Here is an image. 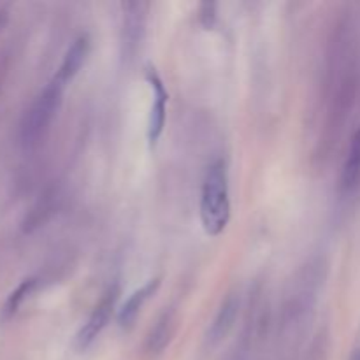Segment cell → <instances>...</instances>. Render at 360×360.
Instances as JSON below:
<instances>
[{
	"mask_svg": "<svg viewBox=\"0 0 360 360\" xmlns=\"http://www.w3.org/2000/svg\"><path fill=\"white\" fill-rule=\"evenodd\" d=\"M65 86L67 83H63L60 77L55 76L49 81L48 86L42 90V94L35 98L30 109L25 112L20 129L21 144L25 148L35 146L44 137V134L48 132L49 125H51L53 118L56 116V111L62 104Z\"/></svg>",
	"mask_w": 360,
	"mask_h": 360,
	"instance_id": "cell-2",
	"label": "cell"
},
{
	"mask_svg": "<svg viewBox=\"0 0 360 360\" xmlns=\"http://www.w3.org/2000/svg\"><path fill=\"white\" fill-rule=\"evenodd\" d=\"M160 288V278H155V280H150L143 288L134 292L129 297V301L123 304V308L120 309L118 313V322L122 327H130L134 323V320L137 319V315L141 313L143 306L146 304L148 299L151 295L157 294V290Z\"/></svg>",
	"mask_w": 360,
	"mask_h": 360,
	"instance_id": "cell-7",
	"label": "cell"
},
{
	"mask_svg": "<svg viewBox=\"0 0 360 360\" xmlns=\"http://www.w3.org/2000/svg\"><path fill=\"white\" fill-rule=\"evenodd\" d=\"M148 81H150L151 88H153L155 101L151 105L150 120H148V143L151 148L157 146L158 139H160L162 132H164L165 123V105H167V91H165L164 83L158 77V74L153 69H148L146 72Z\"/></svg>",
	"mask_w": 360,
	"mask_h": 360,
	"instance_id": "cell-4",
	"label": "cell"
},
{
	"mask_svg": "<svg viewBox=\"0 0 360 360\" xmlns=\"http://www.w3.org/2000/svg\"><path fill=\"white\" fill-rule=\"evenodd\" d=\"M118 295H120V288L118 285H115V287H111L108 292H105L104 297L101 299V302L95 306V309L91 311L88 322L84 323L83 329H81L79 334H77L76 341L79 350H84V348L90 347V345L97 340L98 334L105 329V326H108L109 319H111L112 311H115L116 308Z\"/></svg>",
	"mask_w": 360,
	"mask_h": 360,
	"instance_id": "cell-3",
	"label": "cell"
},
{
	"mask_svg": "<svg viewBox=\"0 0 360 360\" xmlns=\"http://www.w3.org/2000/svg\"><path fill=\"white\" fill-rule=\"evenodd\" d=\"M35 285H37V280H35V278H28V280H25L23 283H21L20 287H18L16 290H14L9 297H7L6 304H4V308H2V320H9L11 316H13L14 313L20 309L21 302H23L25 299L32 294V290L35 288Z\"/></svg>",
	"mask_w": 360,
	"mask_h": 360,
	"instance_id": "cell-10",
	"label": "cell"
},
{
	"mask_svg": "<svg viewBox=\"0 0 360 360\" xmlns=\"http://www.w3.org/2000/svg\"><path fill=\"white\" fill-rule=\"evenodd\" d=\"M354 360H360V350L357 352V355H355V357H354Z\"/></svg>",
	"mask_w": 360,
	"mask_h": 360,
	"instance_id": "cell-13",
	"label": "cell"
},
{
	"mask_svg": "<svg viewBox=\"0 0 360 360\" xmlns=\"http://www.w3.org/2000/svg\"><path fill=\"white\" fill-rule=\"evenodd\" d=\"M172 336V316L171 315H162V319L158 320L157 326L153 327V330L150 333V338H148V352L151 355H158L165 350V347L169 345Z\"/></svg>",
	"mask_w": 360,
	"mask_h": 360,
	"instance_id": "cell-9",
	"label": "cell"
},
{
	"mask_svg": "<svg viewBox=\"0 0 360 360\" xmlns=\"http://www.w3.org/2000/svg\"><path fill=\"white\" fill-rule=\"evenodd\" d=\"M239 313V299L236 295H229L227 301L221 304L220 311L214 316L213 323H211V329L207 333V340L211 345H217L231 333V329L234 327L236 319H238Z\"/></svg>",
	"mask_w": 360,
	"mask_h": 360,
	"instance_id": "cell-6",
	"label": "cell"
},
{
	"mask_svg": "<svg viewBox=\"0 0 360 360\" xmlns=\"http://www.w3.org/2000/svg\"><path fill=\"white\" fill-rule=\"evenodd\" d=\"M200 220L204 231L210 236L221 234L231 220L227 169L224 160L214 162L204 178L200 193Z\"/></svg>",
	"mask_w": 360,
	"mask_h": 360,
	"instance_id": "cell-1",
	"label": "cell"
},
{
	"mask_svg": "<svg viewBox=\"0 0 360 360\" xmlns=\"http://www.w3.org/2000/svg\"><path fill=\"white\" fill-rule=\"evenodd\" d=\"M144 4L141 2H127L123 4L125 18H123V51L127 55H134L137 46L141 44V39L144 34Z\"/></svg>",
	"mask_w": 360,
	"mask_h": 360,
	"instance_id": "cell-5",
	"label": "cell"
},
{
	"mask_svg": "<svg viewBox=\"0 0 360 360\" xmlns=\"http://www.w3.org/2000/svg\"><path fill=\"white\" fill-rule=\"evenodd\" d=\"M88 53H90V41L88 37H79L72 46H70L69 51L63 56V62L60 65L56 77L63 81V83L69 84L70 79L79 72V69L83 67L84 60H86Z\"/></svg>",
	"mask_w": 360,
	"mask_h": 360,
	"instance_id": "cell-8",
	"label": "cell"
},
{
	"mask_svg": "<svg viewBox=\"0 0 360 360\" xmlns=\"http://www.w3.org/2000/svg\"><path fill=\"white\" fill-rule=\"evenodd\" d=\"M360 176V130L355 134L354 143H352L350 155H348L347 165L343 171V186L352 188Z\"/></svg>",
	"mask_w": 360,
	"mask_h": 360,
	"instance_id": "cell-11",
	"label": "cell"
},
{
	"mask_svg": "<svg viewBox=\"0 0 360 360\" xmlns=\"http://www.w3.org/2000/svg\"><path fill=\"white\" fill-rule=\"evenodd\" d=\"M6 21H7V11L6 9H0V30H2V28H4Z\"/></svg>",
	"mask_w": 360,
	"mask_h": 360,
	"instance_id": "cell-12",
	"label": "cell"
}]
</instances>
